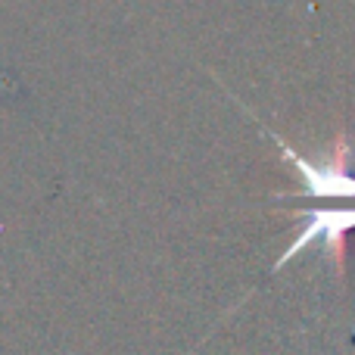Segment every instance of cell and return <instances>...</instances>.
Returning a JSON list of instances; mask_svg holds the SVG:
<instances>
[{
    "mask_svg": "<svg viewBox=\"0 0 355 355\" xmlns=\"http://www.w3.org/2000/svg\"><path fill=\"white\" fill-rule=\"evenodd\" d=\"M262 131L275 141L281 150V159L293 168L300 190L281 196H306V200H321V202H355V172H352V144L349 135L340 131L334 144L324 150L321 159H309L296 147H290L275 128L262 125Z\"/></svg>",
    "mask_w": 355,
    "mask_h": 355,
    "instance_id": "1",
    "label": "cell"
},
{
    "mask_svg": "<svg viewBox=\"0 0 355 355\" xmlns=\"http://www.w3.org/2000/svg\"><path fill=\"white\" fill-rule=\"evenodd\" d=\"M300 218V231H296L293 243L277 256V262L271 265V275L281 271L287 262H293L296 256L309 250V246H321L324 252H331L334 268L343 275L346 268V237L355 231V202L349 206H337V202H327L321 209H312V212H296Z\"/></svg>",
    "mask_w": 355,
    "mask_h": 355,
    "instance_id": "2",
    "label": "cell"
}]
</instances>
